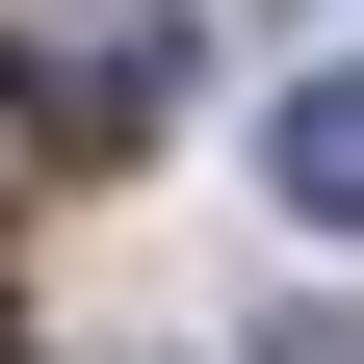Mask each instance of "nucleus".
I'll return each mask as SVG.
<instances>
[{
    "mask_svg": "<svg viewBox=\"0 0 364 364\" xmlns=\"http://www.w3.org/2000/svg\"><path fill=\"white\" fill-rule=\"evenodd\" d=\"M287 364H364V338H287Z\"/></svg>",
    "mask_w": 364,
    "mask_h": 364,
    "instance_id": "obj_3",
    "label": "nucleus"
},
{
    "mask_svg": "<svg viewBox=\"0 0 364 364\" xmlns=\"http://www.w3.org/2000/svg\"><path fill=\"white\" fill-rule=\"evenodd\" d=\"M26 156H53V105H26V78H0V235H26Z\"/></svg>",
    "mask_w": 364,
    "mask_h": 364,
    "instance_id": "obj_2",
    "label": "nucleus"
},
{
    "mask_svg": "<svg viewBox=\"0 0 364 364\" xmlns=\"http://www.w3.org/2000/svg\"><path fill=\"white\" fill-rule=\"evenodd\" d=\"M260 182H287L312 235H364V53H312L287 105H260Z\"/></svg>",
    "mask_w": 364,
    "mask_h": 364,
    "instance_id": "obj_1",
    "label": "nucleus"
}]
</instances>
